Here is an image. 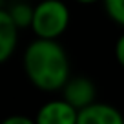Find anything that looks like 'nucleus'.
<instances>
[{
	"mask_svg": "<svg viewBox=\"0 0 124 124\" xmlns=\"http://www.w3.org/2000/svg\"><path fill=\"white\" fill-rule=\"evenodd\" d=\"M70 24V9L60 0H42L35 6L31 29L37 39L57 40Z\"/></svg>",
	"mask_w": 124,
	"mask_h": 124,
	"instance_id": "nucleus-2",
	"label": "nucleus"
},
{
	"mask_svg": "<svg viewBox=\"0 0 124 124\" xmlns=\"http://www.w3.org/2000/svg\"><path fill=\"white\" fill-rule=\"evenodd\" d=\"M77 124H124V117L109 104H91L78 111Z\"/></svg>",
	"mask_w": 124,
	"mask_h": 124,
	"instance_id": "nucleus-5",
	"label": "nucleus"
},
{
	"mask_svg": "<svg viewBox=\"0 0 124 124\" xmlns=\"http://www.w3.org/2000/svg\"><path fill=\"white\" fill-rule=\"evenodd\" d=\"M75 2H78V4H95L99 0H75Z\"/></svg>",
	"mask_w": 124,
	"mask_h": 124,
	"instance_id": "nucleus-11",
	"label": "nucleus"
},
{
	"mask_svg": "<svg viewBox=\"0 0 124 124\" xmlns=\"http://www.w3.org/2000/svg\"><path fill=\"white\" fill-rule=\"evenodd\" d=\"M64 101L71 104L75 109H84L88 106L95 104V84L88 77H75L70 78L68 84L64 86Z\"/></svg>",
	"mask_w": 124,
	"mask_h": 124,
	"instance_id": "nucleus-3",
	"label": "nucleus"
},
{
	"mask_svg": "<svg viewBox=\"0 0 124 124\" xmlns=\"http://www.w3.org/2000/svg\"><path fill=\"white\" fill-rule=\"evenodd\" d=\"M24 70L42 91H57L71 78L68 55L57 40H33L24 51Z\"/></svg>",
	"mask_w": 124,
	"mask_h": 124,
	"instance_id": "nucleus-1",
	"label": "nucleus"
},
{
	"mask_svg": "<svg viewBox=\"0 0 124 124\" xmlns=\"http://www.w3.org/2000/svg\"><path fill=\"white\" fill-rule=\"evenodd\" d=\"M104 8L109 18L124 27V0H104Z\"/></svg>",
	"mask_w": 124,
	"mask_h": 124,
	"instance_id": "nucleus-8",
	"label": "nucleus"
},
{
	"mask_svg": "<svg viewBox=\"0 0 124 124\" xmlns=\"http://www.w3.org/2000/svg\"><path fill=\"white\" fill-rule=\"evenodd\" d=\"M33 11H35V8H29L24 2H16L11 8H8V13L11 15V18L15 20L18 27H27L33 24Z\"/></svg>",
	"mask_w": 124,
	"mask_h": 124,
	"instance_id": "nucleus-7",
	"label": "nucleus"
},
{
	"mask_svg": "<svg viewBox=\"0 0 124 124\" xmlns=\"http://www.w3.org/2000/svg\"><path fill=\"white\" fill-rule=\"evenodd\" d=\"M16 31L18 26L15 24V20L11 18L8 9H2L0 11V62H6L15 51Z\"/></svg>",
	"mask_w": 124,
	"mask_h": 124,
	"instance_id": "nucleus-6",
	"label": "nucleus"
},
{
	"mask_svg": "<svg viewBox=\"0 0 124 124\" xmlns=\"http://www.w3.org/2000/svg\"><path fill=\"white\" fill-rule=\"evenodd\" d=\"M37 124H77L78 122V109L68 104L64 99L49 101L39 109Z\"/></svg>",
	"mask_w": 124,
	"mask_h": 124,
	"instance_id": "nucleus-4",
	"label": "nucleus"
},
{
	"mask_svg": "<svg viewBox=\"0 0 124 124\" xmlns=\"http://www.w3.org/2000/svg\"><path fill=\"white\" fill-rule=\"evenodd\" d=\"M2 124H37V120L29 119V117H26V115H11V117H8V119H4Z\"/></svg>",
	"mask_w": 124,
	"mask_h": 124,
	"instance_id": "nucleus-9",
	"label": "nucleus"
},
{
	"mask_svg": "<svg viewBox=\"0 0 124 124\" xmlns=\"http://www.w3.org/2000/svg\"><path fill=\"white\" fill-rule=\"evenodd\" d=\"M115 57H117V60H119V64L124 68V35L120 37V39L117 40V44H115Z\"/></svg>",
	"mask_w": 124,
	"mask_h": 124,
	"instance_id": "nucleus-10",
	"label": "nucleus"
}]
</instances>
